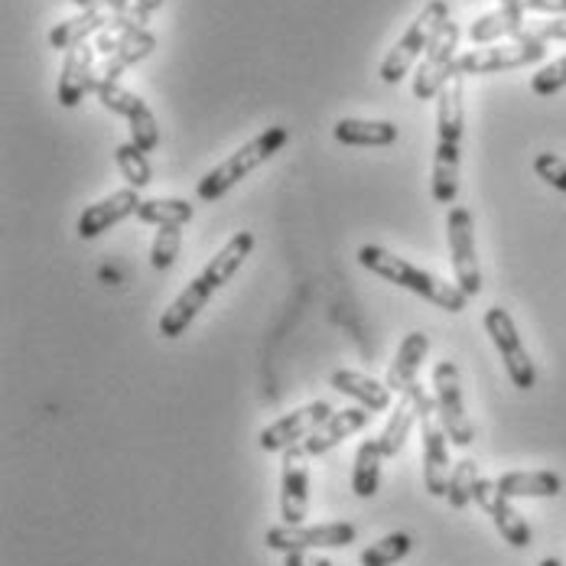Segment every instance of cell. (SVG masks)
<instances>
[{"instance_id":"6","label":"cell","mask_w":566,"mask_h":566,"mask_svg":"<svg viewBox=\"0 0 566 566\" xmlns=\"http://www.w3.org/2000/svg\"><path fill=\"white\" fill-rule=\"evenodd\" d=\"M433 397H437V417L443 433L453 440V447L465 450L475 443V423L465 413V400H462V378H459V365L455 361H437L433 368Z\"/></svg>"},{"instance_id":"20","label":"cell","mask_w":566,"mask_h":566,"mask_svg":"<svg viewBox=\"0 0 566 566\" xmlns=\"http://www.w3.org/2000/svg\"><path fill=\"white\" fill-rule=\"evenodd\" d=\"M524 3L521 0H502L499 10L482 13L472 27H469V40L475 46H495L509 36H521L524 30Z\"/></svg>"},{"instance_id":"11","label":"cell","mask_w":566,"mask_h":566,"mask_svg":"<svg viewBox=\"0 0 566 566\" xmlns=\"http://www.w3.org/2000/svg\"><path fill=\"white\" fill-rule=\"evenodd\" d=\"M95 95L102 98V105H105L108 112L127 117V124H130V144H137L144 154H150V150H157V147H160V124H157V117H154V112H150V105H147L140 95L127 92V88H124V85H117V82H105V85H98V88H95Z\"/></svg>"},{"instance_id":"9","label":"cell","mask_w":566,"mask_h":566,"mask_svg":"<svg viewBox=\"0 0 566 566\" xmlns=\"http://www.w3.org/2000/svg\"><path fill=\"white\" fill-rule=\"evenodd\" d=\"M447 241H450V261H453L455 283L462 286L465 296L482 293V268L475 254V228H472V212L462 206H450L447 216Z\"/></svg>"},{"instance_id":"27","label":"cell","mask_w":566,"mask_h":566,"mask_svg":"<svg viewBox=\"0 0 566 566\" xmlns=\"http://www.w3.org/2000/svg\"><path fill=\"white\" fill-rule=\"evenodd\" d=\"M417 420H420V403H417V385H413L407 395H400V403L395 407L388 427L378 437V447H381L385 459H395L403 450V443H407V437H410Z\"/></svg>"},{"instance_id":"4","label":"cell","mask_w":566,"mask_h":566,"mask_svg":"<svg viewBox=\"0 0 566 566\" xmlns=\"http://www.w3.org/2000/svg\"><path fill=\"white\" fill-rule=\"evenodd\" d=\"M447 20H450V3H447V0H430V3L417 13V20L403 30V36L397 40L395 50H391V53L385 56V62H381V69H378L381 82L397 85V82L410 72V65H413L417 59L427 56L430 43H433L437 33L447 27Z\"/></svg>"},{"instance_id":"15","label":"cell","mask_w":566,"mask_h":566,"mask_svg":"<svg viewBox=\"0 0 566 566\" xmlns=\"http://www.w3.org/2000/svg\"><path fill=\"white\" fill-rule=\"evenodd\" d=\"M433 413L437 410H427L420 413V440H423V482H427V492L433 499H447L450 492V437L443 433V427L433 423Z\"/></svg>"},{"instance_id":"34","label":"cell","mask_w":566,"mask_h":566,"mask_svg":"<svg viewBox=\"0 0 566 566\" xmlns=\"http://www.w3.org/2000/svg\"><path fill=\"white\" fill-rule=\"evenodd\" d=\"M179 248H182V226H160L150 248V264L157 271H170L179 258Z\"/></svg>"},{"instance_id":"17","label":"cell","mask_w":566,"mask_h":566,"mask_svg":"<svg viewBox=\"0 0 566 566\" xmlns=\"http://www.w3.org/2000/svg\"><path fill=\"white\" fill-rule=\"evenodd\" d=\"M95 59H98L95 43H82V46L65 53L56 88V98L62 108H75L85 98V92H92V85H95Z\"/></svg>"},{"instance_id":"32","label":"cell","mask_w":566,"mask_h":566,"mask_svg":"<svg viewBox=\"0 0 566 566\" xmlns=\"http://www.w3.org/2000/svg\"><path fill=\"white\" fill-rule=\"evenodd\" d=\"M410 551H413V537L403 534V531H397V534H388V537L375 541L371 547H365L358 560H361V566H395Z\"/></svg>"},{"instance_id":"5","label":"cell","mask_w":566,"mask_h":566,"mask_svg":"<svg viewBox=\"0 0 566 566\" xmlns=\"http://www.w3.org/2000/svg\"><path fill=\"white\" fill-rule=\"evenodd\" d=\"M547 56V43L537 33H521L509 43L495 46H479L455 59L453 75H492V72H509V69H524Z\"/></svg>"},{"instance_id":"24","label":"cell","mask_w":566,"mask_h":566,"mask_svg":"<svg viewBox=\"0 0 566 566\" xmlns=\"http://www.w3.org/2000/svg\"><path fill=\"white\" fill-rule=\"evenodd\" d=\"M333 134L345 147H391L400 137L395 120H365V117H342Z\"/></svg>"},{"instance_id":"37","label":"cell","mask_w":566,"mask_h":566,"mask_svg":"<svg viewBox=\"0 0 566 566\" xmlns=\"http://www.w3.org/2000/svg\"><path fill=\"white\" fill-rule=\"evenodd\" d=\"M283 566H336L326 557H316L313 551H290L283 554Z\"/></svg>"},{"instance_id":"13","label":"cell","mask_w":566,"mask_h":566,"mask_svg":"<svg viewBox=\"0 0 566 566\" xmlns=\"http://www.w3.org/2000/svg\"><path fill=\"white\" fill-rule=\"evenodd\" d=\"M475 505L485 511L492 521H495V531L505 537V544H511L514 551H524L531 547V524L524 521V514L511 505L509 495H502L499 482L495 479H479L475 485Z\"/></svg>"},{"instance_id":"33","label":"cell","mask_w":566,"mask_h":566,"mask_svg":"<svg viewBox=\"0 0 566 566\" xmlns=\"http://www.w3.org/2000/svg\"><path fill=\"white\" fill-rule=\"evenodd\" d=\"M475 485H479V465H475V459H459L453 465V475H450V492H447L450 509H469L475 502Z\"/></svg>"},{"instance_id":"10","label":"cell","mask_w":566,"mask_h":566,"mask_svg":"<svg viewBox=\"0 0 566 566\" xmlns=\"http://www.w3.org/2000/svg\"><path fill=\"white\" fill-rule=\"evenodd\" d=\"M333 403L329 400H313V403H303L290 413H283L281 420H274L271 427L261 430L258 443L264 453H286L290 447H300L306 437H313L329 417H333Z\"/></svg>"},{"instance_id":"1","label":"cell","mask_w":566,"mask_h":566,"mask_svg":"<svg viewBox=\"0 0 566 566\" xmlns=\"http://www.w3.org/2000/svg\"><path fill=\"white\" fill-rule=\"evenodd\" d=\"M251 251H254V234L251 231H238L234 238H228L226 248L202 268V274L192 277L189 286L164 310L160 336L164 339H179L192 326V319L206 310L212 293H219L241 271V264H244V258H251Z\"/></svg>"},{"instance_id":"23","label":"cell","mask_w":566,"mask_h":566,"mask_svg":"<svg viewBox=\"0 0 566 566\" xmlns=\"http://www.w3.org/2000/svg\"><path fill=\"white\" fill-rule=\"evenodd\" d=\"M157 50V36L150 33V30H134L117 50H114L112 56L105 59L98 69H95V85H92V92L98 88V85H105V82H117L120 78V72L124 69H130L134 62H140V59H147L150 53Z\"/></svg>"},{"instance_id":"14","label":"cell","mask_w":566,"mask_h":566,"mask_svg":"<svg viewBox=\"0 0 566 566\" xmlns=\"http://www.w3.org/2000/svg\"><path fill=\"white\" fill-rule=\"evenodd\" d=\"M120 20H137L144 27L147 23V10H137V13H120V10H112V7H105V10H82L78 17L62 20V23H56L50 30V43H53V50H65L69 53V50L88 43V36H98L102 30H108L114 23H120Z\"/></svg>"},{"instance_id":"28","label":"cell","mask_w":566,"mask_h":566,"mask_svg":"<svg viewBox=\"0 0 566 566\" xmlns=\"http://www.w3.org/2000/svg\"><path fill=\"white\" fill-rule=\"evenodd\" d=\"M459 157H462L459 154V144L437 140L430 186H433V199L440 206H455V199H459Z\"/></svg>"},{"instance_id":"36","label":"cell","mask_w":566,"mask_h":566,"mask_svg":"<svg viewBox=\"0 0 566 566\" xmlns=\"http://www.w3.org/2000/svg\"><path fill=\"white\" fill-rule=\"evenodd\" d=\"M534 172H537V179H544L547 186H554V189L566 192L564 157H557V154H537V157H534Z\"/></svg>"},{"instance_id":"39","label":"cell","mask_w":566,"mask_h":566,"mask_svg":"<svg viewBox=\"0 0 566 566\" xmlns=\"http://www.w3.org/2000/svg\"><path fill=\"white\" fill-rule=\"evenodd\" d=\"M524 10H537V13H560L566 17V0H521Z\"/></svg>"},{"instance_id":"12","label":"cell","mask_w":566,"mask_h":566,"mask_svg":"<svg viewBox=\"0 0 566 566\" xmlns=\"http://www.w3.org/2000/svg\"><path fill=\"white\" fill-rule=\"evenodd\" d=\"M455 46H459V23L447 20V27L437 33V40L430 43L427 56L420 62L417 75H413V95L420 102H433L443 85L453 78V65H455Z\"/></svg>"},{"instance_id":"35","label":"cell","mask_w":566,"mask_h":566,"mask_svg":"<svg viewBox=\"0 0 566 566\" xmlns=\"http://www.w3.org/2000/svg\"><path fill=\"white\" fill-rule=\"evenodd\" d=\"M560 88H566V56H560L557 62L544 65L534 78H531V92L547 98V95H557Z\"/></svg>"},{"instance_id":"26","label":"cell","mask_w":566,"mask_h":566,"mask_svg":"<svg viewBox=\"0 0 566 566\" xmlns=\"http://www.w3.org/2000/svg\"><path fill=\"white\" fill-rule=\"evenodd\" d=\"M502 495L509 499H557L564 492V479L557 472H505L495 479Z\"/></svg>"},{"instance_id":"18","label":"cell","mask_w":566,"mask_h":566,"mask_svg":"<svg viewBox=\"0 0 566 566\" xmlns=\"http://www.w3.org/2000/svg\"><path fill=\"white\" fill-rule=\"evenodd\" d=\"M140 196H137V189L134 186H127V189H117L112 196H105L102 202H95V206H88L85 212H82V219H78V238H98V234H105L108 228L120 226L124 219H130V216H137V209H140Z\"/></svg>"},{"instance_id":"16","label":"cell","mask_w":566,"mask_h":566,"mask_svg":"<svg viewBox=\"0 0 566 566\" xmlns=\"http://www.w3.org/2000/svg\"><path fill=\"white\" fill-rule=\"evenodd\" d=\"M310 455L300 453V447H290L283 453L281 472V517L283 524H303V517L310 514V469H306Z\"/></svg>"},{"instance_id":"7","label":"cell","mask_w":566,"mask_h":566,"mask_svg":"<svg viewBox=\"0 0 566 566\" xmlns=\"http://www.w3.org/2000/svg\"><path fill=\"white\" fill-rule=\"evenodd\" d=\"M358 537L355 524L329 521V524H277L264 534L268 551L290 554V551H339Z\"/></svg>"},{"instance_id":"41","label":"cell","mask_w":566,"mask_h":566,"mask_svg":"<svg viewBox=\"0 0 566 566\" xmlns=\"http://www.w3.org/2000/svg\"><path fill=\"white\" fill-rule=\"evenodd\" d=\"M537 566H564V564H560L557 557H547V560H541V564H537Z\"/></svg>"},{"instance_id":"3","label":"cell","mask_w":566,"mask_h":566,"mask_svg":"<svg viewBox=\"0 0 566 566\" xmlns=\"http://www.w3.org/2000/svg\"><path fill=\"white\" fill-rule=\"evenodd\" d=\"M290 140V130L286 127H268L264 134H258L254 140H248L244 147H238L228 160H222L216 170H209L202 179H199V199L202 202H216V199H222L231 186H238L244 176H251V172L258 170V167H264L274 154H281V147Z\"/></svg>"},{"instance_id":"40","label":"cell","mask_w":566,"mask_h":566,"mask_svg":"<svg viewBox=\"0 0 566 566\" xmlns=\"http://www.w3.org/2000/svg\"><path fill=\"white\" fill-rule=\"evenodd\" d=\"M140 10H147V13H154V10H160L164 7V0H134Z\"/></svg>"},{"instance_id":"22","label":"cell","mask_w":566,"mask_h":566,"mask_svg":"<svg viewBox=\"0 0 566 566\" xmlns=\"http://www.w3.org/2000/svg\"><path fill=\"white\" fill-rule=\"evenodd\" d=\"M427 352H430V336L427 333L403 336L395 361H391V371H388V388L395 395H407L417 385V375H420V365L427 361Z\"/></svg>"},{"instance_id":"38","label":"cell","mask_w":566,"mask_h":566,"mask_svg":"<svg viewBox=\"0 0 566 566\" xmlns=\"http://www.w3.org/2000/svg\"><path fill=\"white\" fill-rule=\"evenodd\" d=\"M534 33H537L544 43H547V40H560V43H566V17H557V20H551V23H541Z\"/></svg>"},{"instance_id":"19","label":"cell","mask_w":566,"mask_h":566,"mask_svg":"<svg viewBox=\"0 0 566 566\" xmlns=\"http://www.w3.org/2000/svg\"><path fill=\"white\" fill-rule=\"evenodd\" d=\"M368 420H371V410H365V407H345V410H336L313 437H306L303 443H300V453L303 455H323V453H333L336 447H342L348 437H355L358 430H365L368 427Z\"/></svg>"},{"instance_id":"8","label":"cell","mask_w":566,"mask_h":566,"mask_svg":"<svg viewBox=\"0 0 566 566\" xmlns=\"http://www.w3.org/2000/svg\"><path fill=\"white\" fill-rule=\"evenodd\" d=\"M482 323H485L489 339L495 342V348H499V355H502V361H505V371H509L511 385H514L517 391H531V388L537 385V368H534V361H531L524 342L517 336V326H514L509 310L492 306V310H485V319H482Z\"/></svg>"},{"instance_id":"31","label":"cell","mask_w":566,"mask_h":566,"mask_svg":"<svg viewBox=\"0 0 566 566\" xmlns=\"http://www.w3.org/2000/svg\"><path fill=\"white\" fill-rule=\"evenodd\" d=\"M114 164H117L120 176L127 179V186H134V189H147L154 182L150 160L137 144H117L114 147Z\"/></svg>"},{"instance_id":"25","label":"cell","mask_w":566,"mask_h":566,"mask_svg":"<svg viewBox=\"0 0 566 566\" xmlns=\"http://www.w3.org/2000/svg\"><path fill=\"white\" fill-rule=\"evenodd\" d=\"M465 82L462 75H453L443 92L437 95V134L447 144H462V130H465Z\"/></svg>"},{"instance_id":"30","label":"cell","mask_w":566,"mask_h":566,"mask_svg":"<svg viewBox=\"0 0 566 566\" xmlns=\"http://www.w3.org/2000/svg\"><path fill=\"white\" fill-rule=\"evenodd\" d=\"M196 216V206L186 202V199H144L140 209H137V219L144 226H186L192 222Z\"/></svg>"},{"instance_id":"21","label":"cell","mask_w":566,"mask_h":566,"mask_svg":"<svg viewBox=\"0 0 566 566\" xmlns=\"http://www.w3.org/2000/svg\"><path fill=\"white\" fill-rule=\"evenodd\" d=\"M329 385H333L339 395L358 400V407H365V410H371V413L388 410V407H391V395H395V391H391L388 385H381L378 378L361 375V371H352V368H339V371H333Z\"/></svg>"},{"instance_id":"2","label":"cell","mask_w":566,"mask_h":566,"mask_svg":"<svg viewBox=\"0 0 566 566\" xmlns=\"http://www.w3.org/2000/svg\"><path fill=\"white\" fill-rule=\"evenodd\" d=\"M358 264H361L365 271H371L375 277H381V281L395 283L400 290H410V293L430 300L433 306H440V310H447V313H462L465 303H469V296L462 293L459 283H447L443 277H437L433 271H423V268H417V264L397 258V254H391V251L381 248V244H361Z\"/></svg>"},{"instance_id":"29","label":"cell","mask_w":566,"mask_h":566,"mask_svg":"<svg viewBox=\"0 0 566 566\" xmlns=\"http://www.w3.org/2000/svg\"><path fill=\"white\" fill-rule=\"evenodd\" d=\"M381 462L385 453L378 447V440H365L355 450V469H352V492L358 499H371L381 489Z\"/></svg>"}]
</instances>
